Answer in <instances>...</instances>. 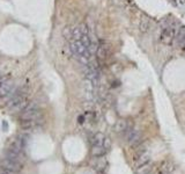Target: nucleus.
Returning <instances> with one entry per match:
<instances>
[{"instance_id":"ddd939ff","label":"nucleus","mask_w":185,"mask_h":174,"mask_svg":"<svg viewBox=\"0 0 185 174\" xmlns=\"http://www.w3.org/2000/svg\"><path fill=\"white\" fill-rule=\"evenodd\" d=\"M150 28V21L148 16H144L140 21V24H139V30L141 34H146Z\"/></svg>"},{"instance_id":"1a4fd4ad","label":"nucleus","mask_w":185,"mask_h":174,"mask_svg":"<svg viewBox=\"0 0 185 174\" xmlns=\"http://www.w3.org/2000/svg\"><path fill=\"white\" fill-rule=\"evenodd\" d=\"M175 167H173V164L169 160H164L161 162L160 167H159V172L161 174H170L173 172Z\"/></svg>"},{"instance_id":"20e7f679","label":"nucleus","mask_w":185,"mask_h":174,"mask_svg":"<svg viewBox=\"0 0 185 174\" xmlns=\"http://www.w3.org/2000/svg\"><path fill=\"white\" fill-rule=\"evenodd\" d=\"M177 28H175L173 26H167V27H163L161 30V34H160V41H161L163 44L166 45H171L175 41L176 34H177Z\"/></svg>"},{"instance_id":"f3484780","label":"nucleus","mask_w":185,"mask_h":174,"mask_svg":"<svg viewBox=\"0 0 185 174\" xmlns=\"http://www.w3.org/2000/svg\"><path fill=\"white\" fill-rule=\"evenodd\" d=\"M104 138H105V136L102 132H96L92 137V145H102L103 146Z\"/></svg>"},{"instance_id":"6ab92c4d","label":"nucleus","mask_w":185,"mask_h":174,"mask_svg":"<svg viewBox=\"0 0 185 174\" xmlns=\"http://www.w3.org/2000/svg\"><path fill=\"white\" fill-rule=\"evenodd\" d=\"M179 1V4H182V5H184L185 4V0H178Z\"/></svg>"},{"instance_id":"f8f14e48","label":"nucleus","mask_w":185,"mask_h":174,"mask_svg":"<svg viewBox=\"0 0 185 174\" xmlns=\"http://www.w3.org/2000/svg\"><path fill=\"white\" fill-rule=\"evenodd\" d=\"M128 130V123L126 120H119L117 121L115 125V131L117 133H125Z\"/></svg>"},{"instance_id":"412c9836","label":"nucleus","mask_w":185,"mask_h":174,"mask_svg":"<svg viewBox=\"0 0 185 174\" xmlns=\"http://www.w3.org/2000/svg\"><path fill=\"white\" fill-rule=\"evenodd\" d=\"M0 78H1V72H0Z\"/></svg>"},{"instance_id":"0eeeda50","label":"nucleus","mask_w":185,"mask_h":174,"mask_svg":"<svg viewBox=\"0 0 185 174\" xmlns=\"http://www.w3.org/2000/svg\"><path fill=\"white\" fill-rule=\"evenodd\" d=\"M142 139H141V133L139 130H128L127 132V143L131 145V146H139L141 144Z\"/></svg>"},{"instance_id":"5701e85b","label":"nucleus","mask_w":185,"mask_h":174,"mask_svg":"<svg viewBox=\"0 0 185 174\" xmlns=\"http://www.w3.org/2000/svg\"><path fill=\"white\" fill-rule=\"evenodd\" d=\"M149 174H150V173H149Z\"/></svg>"},{"instance_id":"7ed1b4c3","label":"nucleus","mask_w":185,"mask_h":174,"mask_svg":"<svg viewBox=\"0 0 185 174\" xmlns=\"http://www.w3.org/2000/svg\"><path fill=\"white\" fill-rule=\"evenodd\" d=\"M15 91H16V86H15L14 81L7 77H4L2 81L0 82V99H4L7 102Z\"/></svg>"},{"instance_id":"aec40b11","label":"nucleus","mask_w":185,"mask_h":174,"mask_svg":"<svg viewBox=\"0 0 185 174\" xmlns=\"http://www.w3.org/2000/svg\"><path fill=\"white\" fill-rule=\"evenodd\" d=\"M182 50H183V52H185V45L183 46V48H182Z\"/></svg>"},{"instance_id":"2eb2a0df","label":"nucleus","mask_w":185,"mask_h":174,"mask_svg":"<svg viewBox=\"0 0 185 174\" xmlns=\"http://www.w3.org/2000/svg\"><path fill=\"white\" fill-rule=\"evenodd\" d=\"M83 30H82V27H81V24L79 26H75L72 28V40H75V41H80L81 37L83 36ZM71 40V41H72Z\"/></svg>"},{"instance_id":"dca6fc26","label":"nucleus","mask_w":185,"mask_h":174,"mask_svg":"<svg viewBox=\"0 0 185 174\" xmlns=\"http://www.w3.org/2000/svg\"><path fill=\"white\" fill-rule=\"evenodd\" d=\"M106 153V151L102 145H92V157H103Z\"/></svg>"},{"instance_id":"9b49d317","label":"nucleus","mask_w":185,"mask_h":174,"mask_svg":"<svg viewBox=\"0 0 185 174\" xmlns=\"http://www.w3.org/2000/svg\"><path fill=\"white\" fill-rule=\"evenodd\" d=\"M5 158H8L11 160H14V161H19L23 164V158L21 153H17V152H14L12 151L11 149H7L5 151Z\"/></svg>"},{"instance_id":"f03ea898","label":"nucleus","mask_w":185,"mask_h":174,"mask_svg":"<svg viewBox=\"0 0 185 174\" xmlns=\"http://www.w3.org/2000/svg\"><path fill=\"white\" fill-rule=\"evenodd\" d=\"M21 121L24 120H31V121L38 122L42 118V111H40V107L37 106L36 102H30L28 106L21 111Z\"/></svg>"},{"instance_id":"9d476101","label":"nucleus","mask_w":185,"mask_h":174,"mask_svg":"<svg viewBox=\"0 0 185 174\" xmlns=\"http://www.w3.org/2000/svg\"><path fill=\"white\" fill-rule=\"evenodd\" d=\"M150 162V156L147 153V152H144V153H141V154H139V157L137 158V168L139 167H142L145 165H148Z\"/></svg>"},{"instance_id":"4468645a","label":"nucleus","mask_w":185,"mask_h":174,"mask_svg":"<svg viewBox=\"0 0 185 174\" xmlns=\"http://www.w3.org/2000/svg\"><path fill=\"white\" fill-rule=\"evenodd\" d=\"M94 162H92V165H94V168H96L98 171H104V168L106 166V160H105V158H102V157H94Z\"/></svg>"},{"instance_id":"6e6552de","label":"nucleus","mask_w":185,"mask_h":174,"mask_svg":"<svg viewBox=\"0 0 185 174\" xmlns=\"http://www.w3.org/2000/svg\"><path fill=\"white\" fill-rule=\"evenodd\" d=\"M173 44H175L176 48H179V49H182V48L185 45V27L184 26H180V28H178L177 34H176V37H175V41H173Z\"/></svg>"},{"instance_id":"a211bd4d","label":"nucleus","mask_w":185,"mask_h":174,"mask_svg":"<svg viewBox=\"0 0 185 174\" xmlns=\"http://www.w3.org/2000/svg\"><path fill=\"white\" fill-rule=\"evenodd\" d=\"M103 147L105 149V151H106V152H108V151L111 149V139H110L109 137H105V138H104Z\"/></svg>"},{"instance_id":"39448f33","label":"nucleus","mask_w":185,"mask_h":174,"mask_svg":"<svg viewBox=\"0 0 185 174\" xmlns=\"http://www.w3.org/2000/svg\"><path fill=\"white\" fill-rule=\"evenodd\" d=\"M110 53H111V49H110L109 43L104 40L99 41L97 51H96L98 60H99V62H104V60H106V59L109 58Z\"/></svg>"},{"instance_id":"f257e3e1","label":"nucleus","mask_w":185,"mask_h":174,"mask_svg":"<svg viewBox=\"0 0 185 174\" xmlns=\"http://www.w3.org/2000/svg\"><path fill=\"white\" fill-rule=\"evenodd\" d=\"M27 88L26 87H20L16 88V91L14 92L11 100L7 101V108L11 110L12 113H16V111H22L27 106H28V99H27Z\"/></svg>"},{"instance_id":"423d86ee","label":"nucleus","mask_w":185,"mask_h":174,"mask_svg":"<svg viewBox=\"0 0 185 174\" xmlns=\"http://www.w3.org/2000/svg\"><path fill=\"white\" fill-rule=\"evenodd\" d=\"M22 167H23L22 162L14 161V160H11L8 158H4V160H2V168L7 169V171L17 173V172H20L22 169Z\"/></svg>"},{"instance_id":"4be33fe9","label":"nucleus","mask_w":185,"mask_h":174,"mask_svg":"<svg viewBox=\"0 0 185 174\" xmlns=\"http://www.w3.org/2000/svg\"><path fill=\"white\" fill-rule=\"evenodd\" d=\"M127 1H132V0H127Z\"/></svg>"}]
</instances>
